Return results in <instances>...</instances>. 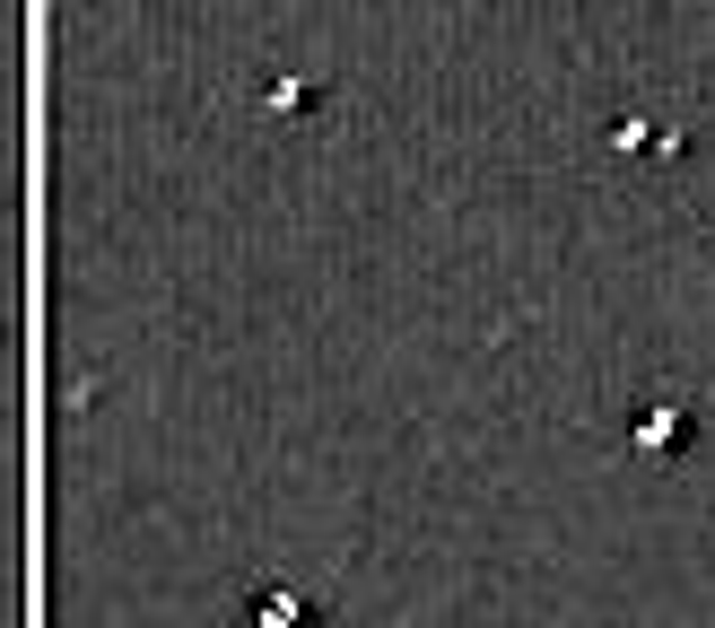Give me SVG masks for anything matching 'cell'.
<instances>
[{"instance_id": "cell-1", "label": "cell", "mask_w": 715, "mask_h": 628, "mask_svg": "<svg viewBox=\"0 0 715 628\" xmlns=\"http://www.w3.org/2000/svg\"><path fill=\"white\" fill-rule=\"evenodd\" d=\"M680 437V419H672V402H654L645 419H637V445H672Z\"/></svg>"}, {"instance_id": "cell-2", "label": "cell", "mask_w": 715, "mask_h": 628, "mask_svg": "<svg viewBox=\"0 0 715 628\" xmlns=\"http://www.w3.org/2000/svg\"><path fill=\"white\" fill-rule=\"evenodd\" d=\"M262 628H305V602H297V593H271V602H262Z\"/></svg>"}]
</instances>
